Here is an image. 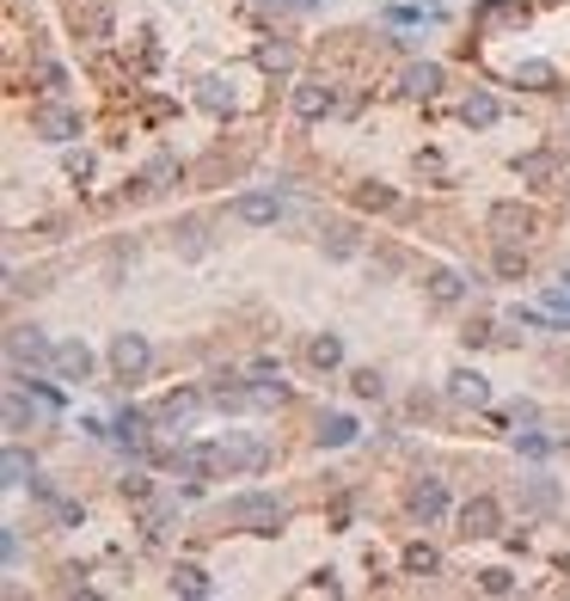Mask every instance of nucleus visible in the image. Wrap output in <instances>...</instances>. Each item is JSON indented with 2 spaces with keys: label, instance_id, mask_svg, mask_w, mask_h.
I'll use <instances>...</instances> for the list:
<instances>
[{
  "label": "nucleus",
  "instance_id": "1",
  "mask_svg": "<svg viewBox=\"0 0 570 601\" xmlns=\"http://www.w3.org/2000/svg\"><path fill=\"white\" fill-rule=\"evenodd\" d=\"M282 516H289V509H282L277 492H233L228 497V522L252 528V534H277Z\"/></svg>",
  "mask_w": 570,
  "mask_h": 601
},
{
  "label": "nucleus",
  "instance_id": "2",
  "mask_svg": "<svg viewBox=\"0 0 570 601\" xmlns=\"http://www.w3.org/2000/svg\"><path fill=\"white\" fill-rule=\"evenodd\" d=\"M7 362H13V374H37V369L56 362V344H49L37 325H13V332H7Z\"/></svg>",
  "mask_w": 570,
  "mask_h": 601
},
{
  "label": "nucleus",
  "instance_id": "3",
  "mask_svg": "<svg viewBox=\"0 0 570 601\" xmlns=\"http://www.w3.org/2000/svg\"><path fill=\"white\" fill-rule=\"evenodd\" d=\"M148 369H154V344L141 338V332H117L110 338V374L117 381H141Z\"/></svg>",
  "mask_w": 570,
  "mask_h": 601
},
{
  "label": "nucleus",
  "instance_id": "4",
  "mask_svg": "<svg viewBox=\"0 0 570 601\" xmlns=\"http://www.w3.org/2000/svg\"><path fill=\"white\" fill-rule=\"evenodd\" d=\"M93 369H98V356L86 350L80 338H62V344H56V362H49V374H56V381L86 386V381H93Z\"/></svg>",
  "mask_w": 570,
  "mask_h": 601
},
{
  "label": "nucleus",
  "instance_id": "5",
  "mask_svg": "<svg viewBox=\"0 0 570 601\" xmlns=\"http://www.w3.org/2000/svg\"><path fill=\"white\" fill-rule=\"evenodd\" d=\"M282 209H289V203H282L277 190H246V197H233V221H246V228H277Z\"/></svg>",
  "mask_w": 570,
  "mask_h": 601
},
{
  "label": "nucleus",
  "instance_id": "6",
  "mask_svg": "<svg viewBox=\"0 0 570 601\" xmlns=\"http://www.w3.org/2000/svg\"><path fill=\"white\" fill-rule=\"evenodd\" d=\"M294 117H307V124H319V117H331L338 111V93L325 86V80H294Z\"/></svg>",
  "mask_w": 570,
  "mask_h": 601
},
{
  "label": "nucleus",
  "instance_id": "7",
  "mask_svg": "<svg viewBox=\"0 0 570 601\" xmlns=\"http://www.w3.org/2000/svg\"><path fill=\"white\" fill-rule=\"evenodd\" d=\"M32 129H37L44 141H56V148H62V141L80 136V117H74L68 105H37V111H32Z\"/></svg>",
  "mask_w": 570,
  "mask_h": 601
},
{
  "label": "nucleus",
  "instance_id": "8",
  "mask_svg": "<svg viewBox=\"0 0 570 601\" xmlns=\"http://www.w3.org/2000/svg\"><path fill=\"white\" fill-rule=\"evenodd\" d=\"M497 522H503V509H497V497H466L461 504V534L473 540H491Z\"/></svg>",
  "mask_w": 570,
  "mask_h": 601
},
{
  "label": "nucleus",
  "instance_id": "9",
  "mask_svg": "<svg viewBox=\"0 0 570 601\" xmlns=\"http://www.w3.org/2000/svg\"><path fill=\"white\" fill-rule=\"evenodd\" d=\"M442 62H405V74H399V93L405 99H435L442 93Z\"/></svg>",
  "mask_w": 570,
  "mask_h": 601
},
{
  "label": "nucleus",
  "instance_id": "10",
  "mask_svg": "<svg viewBox=\"0 0 570 601\" xmlns=\"http://www.w3.org/2000/svg\"><path fill=\"white\" fill-rule=\"evenodd\" d=\"M319 246L331 264H350L356 252H362V228H356V221H331V228L319 233Z\"/></svg>",
  "mask_w": 570,
  "mask_h": 601
},
{
  "label": "nucleus",
  "instance_id": "11",
  "mask_svg": "<svg viewBox=\"0 0 570 601\" xmlns=\"http://www.w3.org/2000/svg\"><path fill=\"white\" fill-rule=\"evenodd\" d=\"M447 400L454 405H491V381L478 369H454L447 374Z\"/></svg>",
  "mask_w": 570,
  "mask_h": 601
},
{
  "label": "nucleus",
  "instance_id": "12",
  "mask_svg": "<svg viewBox=\"0 0 570 601\" xmlns=\"http://www.w3.org/2000/svg\"><path fill=\"white\" fill-rule=\"evenodd\" d=\"M497 117H503V105H497V93H485V86H473V93L461 99V124L466 129H491Z\"/></svg>",
  "mask_w": 570,
  "mask_h": 601
},
{
  "label": "nucleus",
  "instance_id": "13",
  "mask_svg": "<svg viewBox=\"0 0 570 601\" xmlns=\"http://www.w3.org/2000/svg\"><path fill=\"white\" fill-rule=\"evenodd\" d=\"M356 436H362V424H356L350 412H325L319 430H313V442H319V448H350Z\"/></svg>",
  "mask_w": 570,
  "mask_h": 601
},
{
  "label": "nucleus",
  "instance_id": "14",
  "mask_svg": "<svg viewBox=\"0 0 570 601\" xmlns=\"http://www.w3.org/2000/svg\"><path fill=\"white\" fill-rule=\"evenodd\" d=\"M405 504H411V516H417V522H435V516H442V509H447L442 478H417V485H411V497H405Z\"/></svg>",
  "mask_w": 570,
  "mask_h": 601
},
{
  "label": "nucleus",
  "instance_id": "15",
  "mask_svg": "<svg viewBox=\"0 0 570 601\" xmlns=\"http://www.w3.org/2000/svg\"><path fill=\"white\" fill-rule=\"evenodd\" d=\"M423 289H430L435 308H461V301H466V277H461V270H447V264L423 277Z\"/></svg>",
  "mask_w": 570,
  "mask_h": 601
},
{
  "label": "nucleus",
  "instance_id": "16",
  "mask_svg": "<svg viewBox=\"0 0 570 601\" xmlns=\"http://www.w3.org/2000/svg\"><path fill=\"white\" fill-rule=\"evenodd\" d=\"M209 405H216V412H252V381H240V374H221V381L209 386Z\"/></svg>",
  "mask_w": 570,
  "mask_h": 601
},
{
  "label": "nucleus",
  "instance_id": "17",
  "mask_svg": "<svg viewBox=\"0 0 570 601\" xmlns=\"http://www.w3.org/2000/svg\"><path fill=\"white\" fill-rule=\"evenodd\" d=\"M197 105L209 111V117H233V111H240V99H233V86L221 74H209V80H197Z\"/></svg>",
  "mask_w": 570,
  "mask_h": 601
},
{
  "label": "nucleus",
  "instance_id": "18",
  "mask_svg": "<svg viewBox=\"0 0 570 601\" xmlns=\"http://www.w3.org/2000/svg\"><path fill=\"white\" fill-rule=\"evenodd\" d=\"M37 478V461L32 454H25V448H7V454H0V485H7V492H25V485H32Z\"/></svg>",
  "mask_w": 570,
  "mask_h": 601
},
{
  "label": "nucleus",
  "instance_id": "19",
  "mask_svg": "<svg viewBox=\"0 0 570 601\" xmlns=\"http://www.w3.org/2000/svg\"><path fill=\"white\" fill-rule=\"evenodd\" d=\"M289 400V381H282V369H258L252 374V412H270V405Z\"/></svg>",
  "mask_w": 570,
  "mask_h": 601
},
{
  "label": "nucleus",
  "instance_id": "20",
  "mask_svg": "<svg viewBox=\"0 0 570 601\" xmlns=\"http://www.w3.org/2000/svg\"><path fill=\"white\" fill-rule=\"evenodd\" d=\"M307 362H313V369H338V362H344V338H338V332H313V338H307Z\"/></svg>",
  "mask_w": 570,
  "mask_h": 601
},
{
  "label": "nucleus",
  "instance_id": "21",
  "mask_svg": "<svg viewBox=\"0 0 570 601\" xmlns=\"http://www.w3.org/2000/svg\"><path fill=\"white\" fill-rule=\"evenodd\" d=\"M197 405H202V393H172V400L160 405V430H185L190 417H197Z\"/></svg>",
  "mask_w": 570,
  "mask_h": 601
},
{
  "label": "nucleus",
  "instance_id": "22",
  "mask_svg": "<svg viewBox=\"0 0 570 601\" xmlns=\"http://www.w3.org/2000/svg\"><path fill=\"white\" fill-rule=\"evenodd\" d=\"M172 596L202 601V596H216V583H209V570H202V565H178V570H172Z\"/></svg>",
  "mask_w": 570,
  "mask_h": 601
},
{
  "label": "nucleus",
  "instance_id": "23",
  "mask_svg": "<svg viewBox=\"0 0 570 601\" xmlns=\"http://www.w3.org/2000/svg\"><path fill=\"white\" fill-rule=\"evenodd\" d=\"M491 228H497V240H522V233L534 228V216H527V209H515V203H497Z\"/></svg>",
  "mask_w": 570,
  "mask_h": 601
},
{
  "label": "nucleus",
  "instance_id": "24",
  "mask_svg": "<svg viewBox=\"0 0 570 601\" xmlns=\"http://www.w3.org/2000/svg\"><path fill=\"white\" fill-rule=\"evenodd\" d=\"M522 504H527V516H552V509H558V485L546 473H534V478H527V492H522Z\"/></svg>",
  "mask_w": 570,
  "mask_h": 601
},
{
  "label": "nucleus",
  "instance_id": "25",
  "mask_svg": "<svg viewBox=\"0 0 570 601\" xmlns=\"http://www.w3.org/2000/svg\"><path fill=\"white\" fill-rule=\"evenodd\" d=\"M37 417V405L25 400V374H13V393H7V430H25Z\"/></svg>",
  "mask_w": 570,
  "mask_h": 601
},
{
  "label": "nucleus",
  "instance_id": "26",
  "mask_svg": "<svg viewBox=\"0 0 570 601\" xmlns=\"http://www.w3.org/2000/svg\"><path fill=\"white\" fill-rule=\"evenodd\" d=\"M258 68H270V74H289V68H294V44H282V37H264V44H258Z\"/></svg>",
  "mask_w": 570,
  "mask_h": 601
},
{
  "label": "nucleus",
  "instance_id": "27",
  "mask_svg": "<svg viewBox=\"0 0 570 601\" xmlns=\"http://www.w3.org/2000/svg\"><path fill=\"white\" fill-rule=\"evenodd\" d=\"M172 178H178V160L172 154H154L148 166H141V190H166Z\"/></svg>",
  "mask_w": 570,
  "mask_h": 601
},
{
  "label": "nucleus",
  "instance_id": "28",
  "mask_svg": "<svg viewBox=\"0 0 570 601\" xmlns=\"http://www.w3.org/2000/svg\"><path fill=\"white\" fill-rule=\"evenodd\" d=\"M141 436H148V412H136V405H129V412H117V442L141 448Z\"/></svg>",
  "mask_w": 570,
  "mask_h": 601
},
{
  "label": "nucleus",
  "instance_id": "29",
  "mask_svg": "<svg viewBox=\"0 0 570 601\" xmlns=\"http://www.w3.org/2000/svg\"><path fill=\"white\" fill-rule=\"evenodd\" d=\"M497 277H503V282L527 277V252H522V246H509V240H503V246H497Z\"/></svg>",
  "mask_w": 570,
  "mask_h": 601
},
{
  "label": "nucleus",
  "instance_id": "30",
  "mask_svg": "<svg viewBox=\"0 0 570 601\" xmlns=\"http://www.w3.org/2000/svg\"><path fill=\"white\" fill-rule=\"evenodd\" d=\"M350 393H356V400H386V374L381 369H356L350 374Z\"/></svg>",
  "mask_w": 570,
  "mask_h": 601
},
{
  "label": "nucleus",
  "instance_id": "31",
  "mask_svg": "<svg viewBox=\"0 0 570 601\" xmlns=\"http://www.w3.org/2000/svg\"><path fill=\"white\" fill-rule=\"evenodd\" d=\"M178 252H185V258H202V252H209V233H202V221H178Z\"/></svg>",
  "mask_w": 570,
  "mask_h": 601
},
{
  "label": "nucleus",
  "instance_id": "32",
  "mask_svg": "<svg viewBox=\"0 0 570 601\" xmlns=\"http://www.w3.org/2000/svg\"><path fill=\"white\" fill-rule=\"evenodd\" d=\"M435 565H442V558H435V546H423V540H417V546H405V570H411V577H430Z\"/></svg>",
  "mask_w": 570,
  "mask_h": 601
},
{
  "label": "nucleus",
  "instance_id": "33",
  "mask_svg": "<svg viewBox=\"0 0 570 601\" xmlns=\"http://www.w3.org/2000/svg\"><path fill=\"white\" fill-rule=\"evenodd\" d=\"M552 172V154H515V178H527V185H539Z\"/></svg>",
  "mask_w": 570,
  "mask_h": 601
},
{
  "label": "nucleus",
  "instance_id": "34",
  "mask_svg": "<svg viewBox=\"0 0 570 601\" xmlns=\"http://www.w3.org/2000/svg\"><path fill=\"white\" fill-rule=\"evenodd\" d=\"M478 589H485V596H509V589H515V570H503V565L478 570Z\"/></svg>",
  "mask_w": 570,
  "mask_h": 601
},
{
  "label": "nucleus",
  "instance_id": "35",
  "mask_svg": "<svg viewBox=\"0 0 570 601\" xmlns=\"http://www.w3.org/2000/svg\"><path fill=\"white\" fill-rule=\"evenodd\" d=\"M62 172L74 178V185H86V178H93V154H86V148H68V154H62Z\"/></svg>",
  "mask_w": 570,
  "mask_h": 601
},
{
  "label": "nucleus",
  "instance_id": "36",
  "mask_svg": "<svg viewBox=\"0 0 570 601\" xmlns=\"http://www.w3.org/2000/svg\"><path fill=\"white\" fill-rule=\"evenodd\" d=\"M515 80H522V86H539V93H546V86H552V62H527V68H515Z\"/></svg>",
  "mask_w": 570,
  "mask_h": 601
},
{
  "label": "nucleus",
  "instance_id": "37",
  "mask_svg": "<svg viewBox=\"0 0 570 601\" xmlns=\"http://www.w3.org/2000/svg\"><path fill=\"white\" fill-rule=\"evenodd\" d=\"M49 509H56V522H62V528H80V522H86V509H80L74 497H56Z\"/></svg>",
  "mask_w": 570,
  "mask_h": 601
},
{
  "label": "nucleus",
  "instance_id": "38",
  "mask_svg": "<svg viewBox=\"0 0 570 601\" xmlns=\"http://www.w3.org/2000/svg\"><path fill=\"white\" fill-rule=\"evenodd\" d=\"M461 338H466V344H473V350H478V344L491 338V325H485V320H466V332H461Z\"/></svg>",
  "mask_w": 570,
  "mask_h": 601
},
{
  "label": "nucleus",
  "instance_id": "39",
  "mask_svg": "<svg viewBox=\"0 0 570 601\" xmlns=\"http://www.w3.org/2000/svg\"><path fill=\"white\" fill-rule=\"evenodd\" d=\"M0 546H7V570H13L19 553H25V546H19V528H7V534H0Z\"/></svg>",
  "mask_w": 570,
  "mask_h": 601
},
{
  "label": "nucleus",
  "instance_id": "40",
  "mask_svg": "<svg viewBox=\"0 0 570 601\" xmlns=\"http://www.w3.org/2000/svg\"><path fill=\"white\" fill-rule=\"evenodd\" d=\"M362 209H393V190H362Z\"/></svg>",
  "mask_w": 570,
  "mask_h": 601
},
{
  "label": "nucleus",
  "instance_id": "41",
  "mask_svg": "<svg viewBox=\"0 0 570 601\" xmlns=\"http://www.w3.org/2000/svg\"><path fill=\"white\" fill-rule=\"evenodd\" d=\"M282 7H289V13H313V7H319V0H282Z\"/></svg>",
  "mask_w": 570,
  "mask_h": 601
}]
</instances>
